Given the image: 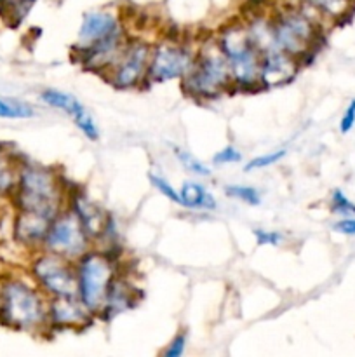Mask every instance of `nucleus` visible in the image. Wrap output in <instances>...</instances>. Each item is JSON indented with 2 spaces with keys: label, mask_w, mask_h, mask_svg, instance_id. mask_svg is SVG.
<instances>
[{
  "label": "nucleus",
  "mask_w": 355,
  "mask_h": 357,
  "mask_svg": "<svg viewBox=\"0 0 355 357\" xmlns=\"http://www.w3.org/2000/svg\"><path fill=\"white\" fill-rule=\"evenodd\" d=\"M14 192L19 211L35 213L52 222L65 209V188L58 174L49 167L23 164Z\"/></svg>",
  "instance_id": "obj_1"
},
{
  "label": "nucleus",
  "mask_w": 355,
  "mask_h": 357,
  "mask_svg": "<svg viewBox=\"0 0 355 357\" xmlns=\"http://www.w3.org/2000/svg\"><path fill=\"white\" fill-rule=\"evenodd\" d=\"M216 45L228 63L233 87H261V51L251 37L247 24L232 23L225 26L216 38Z\"/></svg>",
  "instance_id": "obj_2"
},
{
  "label": "nucleus",
  "mask_w": 355,
  "mask_h": 357,
  "mask_svg": "<svg viewBox=\"0 0 355 357\" xmlns=\"http://www.w3.org/2000/svg\"><path fill=\"white\" fill-rule=\"evenodd\" d=\"M0 317L10 328L37 331L49 324V302L42 289L19 279H10L0 293Z\"/></svg>",
  "instance_id": "obj_3"
},
{
  "label": "nucleus",
  "mask_w": 355,
  "mask_h": 357,
  "mask_svg": "<svg viewBox=\"0 0 355 357\" xmlns=\"http://www.w3.org/2000/svg\"><path fill=\"white\" fill-rule=\"evenodd\" d=\"M181 87L188 96L198 101L216 100L232 89V73L218 45H207L197 52L190 72L181 79Z\"/></svg>",
  "instance_id": "obj_4"
},
{
  "label": "nucleus",
  "mask_w": 355,
  "mask_h": 357,
  "mask_svg": "<svg viewBox=\"0 0 355 357\" xmlns=\"http://www.w3.org/2000/svg\"><path fill=\"white\" fill-rule=\"evenodd\" d=\"M77 296L90 314H100L108 289L117 278V268L108 255L87 251L75 261Z\"/></svg>",
  "instance_id": "obj_5"
},
{
  "label": "nucleus",
  "mask_w": 355,
  "mask_h": 357,
  "mask_svg": "<svg viewBox=\"0 0 355 357\" xmlns=\"http://www.w3.org/2000/svg\"><path fill=\"white\" fill-rule=\"evenodd\" d=\"M270 26L275 44L299 63L320 38L319 23L308 13L294 7L278 10L270 20Z\"/></svg>",
  "instance_id": "obj_6"
},
{
  "label": "nucleus",
  "mask_w": 355,
  "mask_h": 357,
  "mask_svg": "<svg viewBox=\"0 0 355 357\" xmlns=\"http://www.w3.org/2000/svg\"><path fill=\"white\" fill-rule=\"evenodd\" d=\"M90 237L72 209H63L49 225L42 248L70 261H77L90 250Z\"/></svg>",
  "instance_id": "obj_7"
},
{
  "label": "nucleus",
  "mask_w": 355,
  "mask_h": 357,
  "mask_svg": "<svg viewBox=\"0 0 355 357\" xmlns=\"http://www.w3.org/2000/svg\"><path fill=\"white\" fill-rule=\"evenodd\" d=\"M31 274L49 298L77 296L75 261L44 250L31 264Z\"/></svg>",
  "instance_id": "obj_8"
},
{
  "label": "nucleus",
  "mask_w": 355,
  "mask_h": 357,
  "mask_svg": "<svg viewBox=\"0 0 355 357\" xmlns=\"http://www.w3.org/2000/svg\"><path fill=\"white\" fill-rule=\"evenodd\" d=\"M152 45L145 40H127L120 56L106 72V80L115 89H136L146 84Z\"/></svg>",
  "instance_id": "obj_9"
},
{
  "label": "nucleus",
  "mask_w": 355,
  "mask_h": 357,
  "mask_svg": "<svg viewBox=\"0 0 355 357\" xmlns=\"http://www.w3.org/2000/svg\"><path fill=\"white\" fill-rule=\"evenodd\" d=\"M197 52L180 42H160L153 45L150 56L146 84H160L183 79L190 72Z\"/></svg>",
  "instance_id": "obj_10"
},
{
  "label": "nucleus",
  "mask_w": 355,
  "mask_h": 357,
  "mask_svg": "<svg viewBox=\"0 0 355 357\" xmlns=\"http://www.w3.org/2000/svg\"><path fill=\"white\" fill-rule=\"evenodd\" d=\"M40 100L42 103H45L47 107L70 115L73 124L79 128V131L82 132L87 139H90V142L100 139V129H97L96 121H94L93 115L89 114V110L80 103V100H77L73 94L65 93V91L59 89H45L40 93Z\"/></svg>",
  "instance_id": "obj_11"
},
{
  "label": "nucleus",
  "mask_w": 355,
  "mask_h": 357,
  "mask_svg": "<svg viewBox=\"0 0 355 357\" xmlns=\"http://www.w3.org/2000/svg\"><path fill=\"white\" fill-rule=\"evenodd\" d=\"M299 61L282 51L277 44L261 51V87L282 86L289 82L298 72Z\"/></svg>",
  "instance_id": "obj_12"
},
{
  "label": "nucleus",
  "mask_w": 355,
  "mask_h": 357,
  "mask_svg": "<svg viewBox=\"0 0 355 357\" xmlns=\"http://www.w3.org/2000/svg\"><path fill=\"white\" fill-rule=\"evenodd\" d=\"M120 28L122 23L111 10H89L82 17L73 51L89 47L94 42L101 40V38L120 30Z\"/></svg>",
  "instance_id": "obj_13"
},
{
  "label": "nucleus",
  "mask_w": 355,
  "mask_h": 357,
  "mask_svg": "<svg viewBox=\"0 0 355 357\" xmlns=\"http://www.w3.org/2000/svg\"><path fill=\"white\" fill-rule=\"evenodd\" d=\"M93 314L84 307L79 296H61L49 300V324L54 328H79L89 323Z\"/></svg>",
  "instance_id": "obj_14"
},
{
  "label": "nucleus",
  "mask_w": 355,
  "mask_h": 357,
  "mask_svg": "<svg viewBox=\"0 0 355 357\" xmlns=\"http://www.w3.org/2000/svg\"><path fill=\"white\" fill-rule=\"evenodd\" d=\"M70 202H72V208L70 209L75 213V216L82 223L84 230L90 237V241L106 236L110 220H108V216L104 215V211L96 202H93L84 194H75Z\"/></svg>",
  "instance_id": "obj_15"
},
{
  "label": "nucleus",
  "mask_w": 355,
  "mask_h": 357,
  "mask_svg": "<svg viewBox=\"0 0 355 357\" xmlns=\"http://www.w3.org/2000/svg\"><path fill=\"white\" fill-rule=\"evenodd\" d=\"M49 225H51V220L44 218L40 215H35V213L28 211H19L16 220V237L23 244L28 246H42L45 239V234H47Z\"/></svg>",
  "instance_id": "obj_16"
},
{
  "label": "nucleus",
  "mask_w": 355,
  "mask_h": 357,
  "mask_svg": "<svg viewBox=\"0 0 355 357\" xmlns=\"http://www.w3.org/2000/svg\"><path fill=\"white\" fill-rule=\"evenodd\" d=\"M180 197L181 206L191 211H214L218 208V202L209 188L194 180H188L181 185Z\"/></svg>",
  "instance_id": "obj_17"
},
{
  "label": "nucleus",
  "mask_w": 355,
  "mask_h": 357,
  "mask_svg": "<svg viewBox=\"0 0 355 357\" xmlns=\"http://www.w3.org/2000/svg\"><path fill=\"white\" fill-rule=\"evenodd\" d=\"M132 300H134V293H132L131 286L117 275L111 282L110 289H108L106 300H104L103 309L100 310V314L111 319V317L118 316L125 309H129L132 305Z\"/></svg>",
  "instance_id": "obj_18"
},
{
  "label": "nucleus",
  "mask_w": 355,
  "mask_h": 357,
  "mask_svg": "<svg viewBox=\"0 0 355 357\" xmlns=\"http://www.w3.org/2000/svg\"><path fill=\"white\" fill-rule=\"evenodd\" d=\"M306 7L327 20H341L354 7V0H303Z\"/></svg>",
  "instance_id": "obj_19"
},
{
  "label": "nucleus",
  "mask_w": 355,
  "mask_h": 357,
  "mask_svg": "<svg viewBox=\"0 0 355 357\" xmlns=\"http://www.w3.org/2000/svg\"><path fill=\"white\" fill-rule=\"evenodd\" d=\"M19 167L7 152H0V192H14L19 176Z\"/></svg>",
  "instance_id": "obj_20"
},
{
  "label": "nucleus",
  "mask_w": 355,
  "mask_h": 357,
  "mask_svg": "<svg viewBox=\"0 0 355 357\" xmlns=\"http://www.w3.org/2000/svg\"><path fill=\"white\" fill-rule=\"evenodd\" d=\"M35 0H0V13L9 23L19 24L26 17Z\"/></svg>",
  "instance_id": "obj_21"
},
{
  "label": "nucleus",
  "mask_w": 355,
  "mask_h": 357,
  "mask_svg": "<svg viewBox=\"0 0 355 357\" xmlns=\"http://www.w3.org/2000/svg\"><path fill=\"white\" fill-rule=\"evenodd\" d=\"M173 153H174V157H176L178 162H180L181 166L188 171V173L197 174V176H207V174L211 173L209 166H205L202 160H198L197 157L191 155L188 150L181 149V146H173Z\"/></svg>",
  "instance_id": "obj_22"
},
{
  "label": "nucleus",
  "mask_w": 355,
  "mask_h": 357,
  "mask_svg": "<svg viewBox=\"0 0 355 357\" xmlns=\"http://www.w3.org/2000/svg\"><path fill=\"white\" fill-rule=\"evenodd\" d=\"M35 110L31 105L0 98V119H31Z\"/></svg>",
  "instance_id": "obj_23"
},
{
  "label": "nucleus",
  "mask_w": 355,
  "mask_h": 357,
  "mask_svg": "<svg viewBox=\"0 0 355 357\" xmlns=\"http://www.w3.org/2000/svg\"><path fill=\"white\" fill-rule=\"evenodd\" d=\"M225 194L228 197L237 199V201L244 202L247 206H260L261 204V194L258 188L251 187V185H226Z\"/></svg>",
  "instance_id": "obj_24"
},
{
  "label": "nucleus",
  "mask_w": 355,
  "mask_h": 357,
  "mask_svg": "<svg viewBox=\"0 0 355 357\" xmlns=\"http://www.w3.org/2000/svg\"><path fill=\"white\" fill-rule=\"evenodd\" d=\"M285 155H287V150L285 149H277V150H274V152L263 153V155H258V157H254V159H251L249 162L244 166V171L247 173V171L265 169V167H270V166H274V164L281 162Z\"/></svg>",
  "instance_id": "obj_25"
},
{
  "label": "nucleus",
  "mask_w": 355,
  "mask_h": 357,
  "mask_svg": "<svg viewBox=\"0 0 355 357\" xmlns=\"http://www.w3.org/2000/svg\"><path fill=\"white\" fill-rule=\"evenodd\" d=\"M148 180H150V183H152L153 187H155L157 190H159L160 194L164 195V197H167L171 202H174V204L181 206L180 190H178V188H174L173 185H171V181L166 180V178H164L162 174L148 173Z\"/></svg>",
  "instance_id": "obj_26"
},
{
  "label": "nucleus",
  "mask_w": 355,
  "mask_h": 357,
  "mask_svg": "<svg viewBox=\"0 0 355 357\" xmlns=\"http://www.w3.org/2000/svg\"><path fill=\"white\" fill-rule=\"evenodd\" d=\"M331 211L340 216H355V204L341 190H334L331 195Z\"/></svg>",
  "instance_id": "obj_27"
},
{
  "label": "nucleus",
  "mask_w": 355,
  "mask_h": 357,
  "mask_svg": "<svg viewBox=\"0 0 355 357\" xmlns=\"http://www.w3.org/2000/svg\"><path fill=\"white\" fill-rule=\"evenodd\" d=\"M240 160H242V152L233 145L225 146L212 157V164H216V166H228V164H237Z\"/></svg>",
  "instance_id": "obj_28"
},
{
  "label": "nucleus",
  "mask_w": 355,
  "mask_h": 357,
  "mask_svg": "<svg viewBox=\"0 0 355 357\" xmlns=\"http://www.w3.org/2000/svg\"><path fill=\"white\" fill-rule=\"evenodd\" d=\"M253 236L256 239L258 246H281L284 236L277 230H265V229H254Z\"/></svg>",
  "instance_id": "obj_29"
},
{
  "label": "nucleus",
  "mask_w": 355,
  "mask_h": 357,
  "mask_svg": "<svg viewBox=\"0 0 355 357\" xmlns=\"http://www.w3.org/2000/svg\"><path fill=\"white\" fill-rule=\"evenodd\" d=\"M187 351V335L178 333L162 351L164 357H181Z\"/></svg>",
  "instance_id": "obj_30"
},
{
  "label": "nucleus",
  "mask_w": 355,
  "mask_h": 357,
  "mask_svg": "<svg viewBox=\"0 0 355 357\" xmlns=\"http://www.w3.org/2000/svg\"><path fill=\"white\" fill-rule=\"evenodd\" d=\"M354 126H355V100H352L350 103H348V107L345 108L343 117H341V121H340L341 135H347V132H350L352 129H354Z\"/></svg>",
  "instance_id": "obj_31"
},
{
  "label": "nucleus",
  "mask_w": 355,
  "mask_h": 357,
  "mask_svg": "<svg viewBox=\"0 0 355 357\" xmlns=\"http://www.w3.org/2000/svg\"><path fill=\"white\" fill-rule=\"evenodd\" d=\"M334 230L343 236H355V216H343L334 223Z\"/></svg>",
  "instance_id": "obj_32"
}]
</instances>
